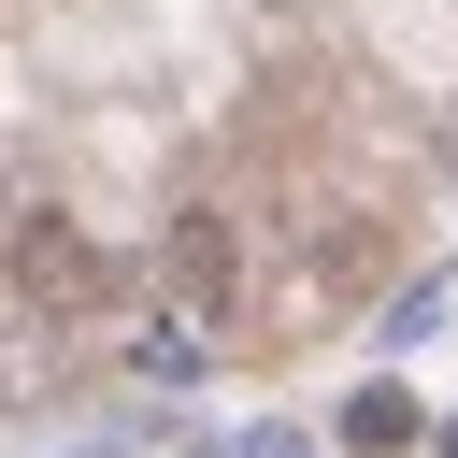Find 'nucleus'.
Segmentation results:
<instances>
[{"mask_svg":"<svg viewBox=\"0 0 458 458\" xmlns=\"http://www.w3.org/2000/svg\"><path fill=\"white\" fill-rule=\"evenodd\" d=\"M444 301H458V272H415V286H401V301H386V344H415V329H429V315H444Z\"/></svg>","mask_w":458,"mask_h":458,"instance_id":"obj_5","label":"nucleus"},{"mask_svg":"<svg viewBox=\"0 0 458 458\" xmlns=\"http://www.w3.org/2000/svg\"><path fill=\"white\" fill-rule=\"evenodd\" d=\"M329 444H344V458H401V444H429V401H415L401 372H372V386H344Z\"/></svg>","mask_w":458,"mask_h":458,"instance_id":"obj_3","label":"nucleus"},{"mask_svg":"<svg viewBox=\"0 0 458 458\" xmlns=\"http://www.w3.org/2000/svg\"><path fill=\"white\" fill-rule=\"evenodd\" d=\"M157 286H172V301H186V315L215 329V315L243 301V215H215V200H186V215L157 229Z\"/></svg>","mask_w":458,"mask_h":458,"instance_id":"obj_2","label":"nucleus"},{"mask_svg":"<svg viewBox=\"0 0 458 458\" xmlns=\"http://www.w3.org/2000/svg\"><path fill=\"white\" fill-rule=\"evenodd\" d=\"M444 444H458V415H444Z\"/></svg>","mask_w":458,"mask_h":458,"instance_id":"obj_6","label":"nucleus"},{"mask_svg":"<svg viewBox=\"0 0 458 458\" xmlns=\"http://www.w3.org/2000/svg\"><path fill=\"white\" fill-rule=\"evenodd\" d=\"M0 272H14V301H29V329H72V315H100L114 301V258H100V229L86 215H0Z\"/></svg>","mask_w":458,"mask_h":458,"instance_id":"obj_1","label":"nucleus"},{"mask_svg":"<svg viewBox=\"0 0 458 458\" xmlns=\"http://www.w3.org/2000/svg\"><path fill=\"white\" fill-rule=\"evenodd\" d=\"M129 372H157V386H200V372H215V329H200L186 301H157V315L129 329Z\"/></svg>","mask_w":458,"mask_h":458,"instance_id":"obj_4","label":"nucleus"}]
</instances>
